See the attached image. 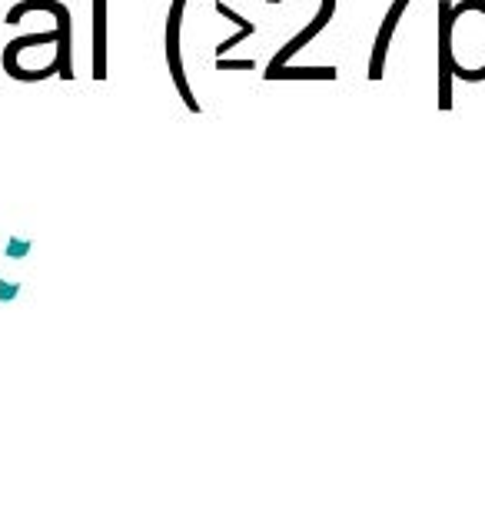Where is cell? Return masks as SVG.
Listing matches in <instances>:
<instances>
[{"instance_id":"obj_1","label":"cell","mask_w":485,"mask_h":512,"mask_svg":"<svg viewBox=\"0 0 485 512\" xmlns=\"http://www.w3.org/2000/svg\"><path fill=\"white\" fill-rule=\"evenodd\" d=\"M27 14H54L60 27V47L54 57V70L60 80H74V17L64 0H20L7 10L4 24H20Z\"/></svg>"},{"instance_id":"obj_2","label":"cell","mask_w":485,"mask_h":512,"mask_svg":"<svg viewBox=\"0 0 485 512\" xmlns=\"http://www.w3.org/2000/svg\"><path fill=\"white\" fill-rule=\"evenodd\" d=\"M190 0H170V10H167V30H163V40H167V47H163V54H167V70H170V80L173 87H177V94L183 100V107L190 110V114H200V100L193 97V87L187 80V67H183V10H187Z\"/></svg>"},{"instance_id":"obj_3","label":"cell","mask_w":485,"mask_h":512,"mask_svg":"<svg viewBox=\"0 0 485 512\" xmlns=\"http://www.w3.org/2000/svg\"><path fill=\"white\" fill-rule=\"evenodd\" d=\"M266 4H280V0H266ZM333 14H336V0H319L316 17L309 20V24H306L303 30H299L296 37H290L280 50H276L273 60H270V64H266L263 74H273V70H280V67L290 64V60L299 54V50H303L306 44H313V40H316L319 34H323V30L329 27V20H333Z\"/></svg>"},{"instance_id":"obj_4","label":"cell","mask_w":485,"mask_h":512,"mask_svg":"<svg viewBox=\"0 0 485 512\" xmlns=\"http://www.w3.org/2000/svg\"><path fill=\"white\" fill-rule=\"evenodd\" d=\"M452 0H439L436 24V74H439V110H452Z\"/></svg>"},{"instance_id":"obj_5","label":"cell","mask_w":485,"mask_h":512,"mask_svg":"<svg viewBox=\"0 0 485 512\" xmlns=\"http://www.w3.org/2000/svg\"><path fill=\"white\" fill-rule=\"evenodd\" d=\"M409 4H412V0H392V4H389L383 24H379V30H376L373 54H369V70H366L369 80H383V74H386V57H389V44H392V37H396V27H399V20H402V14H406Z\"/></svg>"},{"instance_id":"obj_6","label":"cell","mask_w":485,"mask_h":512,"mask_svg":"<svg viewBox=\"0 0 485 512\" xmlns=\"http://www.w3.org/2000/svg\"><path fill=\"white\" fill-rule=\"evenodd\" d=\"M90 14H94V44H90V74L94 80H107V0H94V7H90Z\"/></svg>"},{"instance_id":"obj_7","label":"cell","mask_w":485,"mask_h":512,"mask_svg":"<svg viewBox=\"0 0 485 512\" xmlns=\"http://www.w3.org/2000/svg\"><path fill=\"white\" fill-rule=\"evenodd\" d=\"M40 44H57L60 47V27L54 24L50 30H40V34H24V37H14L10 44L4 47V54H0V64H4L7 77L17 74V64H20V54L30 47H40Z\"/></svg>"},{"instance_id":"obj_8","label":"cell","mask_w":485,"mask_h":512,"mask_svg":"<svg viewBox=\"0 0 485 512\" xmlns=\"http://www.w3.org/2000/svg\"><path fill=\"white\" fill-rule=\"evenodd\" d=\"M216 14L226 17L230 24H236V34H233V37H226L223 44H216V57H226L233 47H240L246 37H253V34H256V24H253V20H250V17H243V14H236V10H233L230 4H223V0H216Z\"/></svg>"},{"instance_id":"obj_9","label":"cell","mask_w":485,"mask_h":512,"mask_svg":"<svg viewBox=\"0 0 485 512\" xmlns=\"http://www.w3.org/2000/svg\"><path fill=\"white\" fill-rule=\"evenodd\" d=\"M339 70L336 67H293L286 64L273 74H263V80H336Z\"/></svg>"},{"instance_id":"obj_10","label":"cell","mask_w":485,"mask_h":512,"mask_svg":"<svg viewBox=\"0 0 485 512\" xmlns=\"http://www.w3.org/2000/svg\"><path fill=\"white\" fill-rule=\"evenodd\" d=\"M256 64L253 60H226V57H216V70H253Z\"/></svg>"},{"instance_id":"obj_11","label":"cell","mask_w":485,"mask_h":512,"mask_svg":"<svg viewBox=\"0 0 485 512\" xmlns=\"http://www.w3.org/2000/svg\"><path fill=\"white\" fill-rule=\"evenodd\" d=\"M14 293H17V286H14V283H4V280H0V300H10Z\"/></svg>"}]
</instances>
